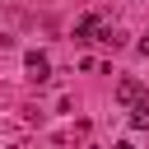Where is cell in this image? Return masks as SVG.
Wrapping results in <instances>:
<instances>
[{
	"instance_id": "cell-1",
	"label": "cell",
	"mask_w": 149,
	"mask_h": 149,
	"mask_svg": "<svg viewBox=\"0 0 149 149\" xmlns=\"http://www.w3.org/2000/svg\"><path fill=\"white\" fill-rule=\"evenodd\" d=\"M23 65H28V79H33V84L51 79V61H47L42 51H28V56H23Z\"/></svg>"
},
{
	"instance_id": "cell-2",
	"label": "cell",
	"mask_w": 149,
	"mask_h": 149,
	"mask_svg": "<svg viewBox=\"0 0 149 149\" xmlns=\"http://www.w3.org/2000/svg\"><path fill=\"white\" fill-rule=\"evenodd\" d=\"M116 102H126V107L144 102V88H140V79H121V84H116Z\"/></svg>"
},
{
	"instance_id": "cell-3",
	"label": "cell",
	"mask_w": 149,
	"mask_h": 149,
	"mask_svg": "<svg viewBox=\"0 0 149 149\" xmlns=\"http://www.w3.org/2000/svg\"><path fill=\"white\" fill-rule=\"evenodd\" d=\"M130 126L135 130H149V102H135L130 107Z\"/></svg>"
},
{
	"instance_id": "cell-4",
	"label": "cell",
	"mask_w": 149,
	"mask_h": 149,
	"mask_svg": "<svg viewBox=\"0 0 149 149\" xmlns=\"http://www.w3.org/2000/svg\"><path fill=\"white\" fill-rule=\"evenodd\" d=\"M112 149H135V140H116V144H112Z\"/></svg>"
}]
</instances>
